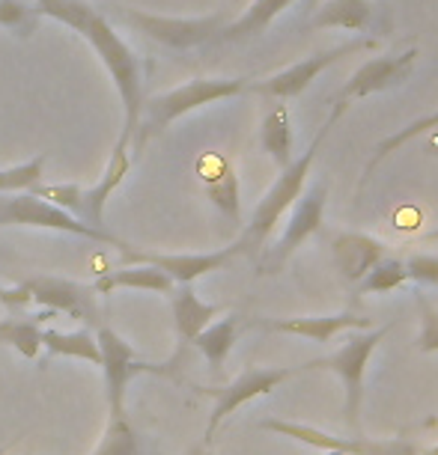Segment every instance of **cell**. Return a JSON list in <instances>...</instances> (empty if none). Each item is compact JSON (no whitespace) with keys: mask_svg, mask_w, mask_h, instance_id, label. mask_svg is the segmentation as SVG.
I'll return each mask as SVG.
<instances>
[{"mask_svg":"<svg viewBox=\"0 0 438 455\" xmlns=\"http://www.w3.org/2000/svg\"><path fill=\"white\" fill-rule=\"evenodd\" d=\"M233 256H239L236 244L224 247V251H215V253H150V251H134V247H128V251H123V265H132V262L156 265V268L165 271L174 283H194L206 277V274L221 271Z\"/></svg>","mask_w":438,"mask_h":455,"instance_id":"4fadbf2b","label":"cell"},{"mask_svg":"<svg viewBox=\"0 0 438 455\" xmlns=\"http://www.w3.org/2000/svg\"><path fill=\"white\" fill-rule=\"evenodd\" d=\"M429 426H438V417H433V419H426V423H424V428H429Z\"/></svg>","mask_w":438,"mask_h":455,"instance_id":"b9f144b4","label":"cell"},{"mask_svg":"<svg viewBox=\"0 0 438 455\" xmlns=\"http://www.w3.org/2000/svg\"><path fill=\"white\" fill-rule=\"evenodd\" d=\"M30 291V300L45 307L51 313H66L72 319H81L87 328H99V291L87 283H75L66 277H30L21 283Z\"/></svg>","mask_w":438,"mask_h":455,"instance_id":"8fae6325","label":"cell"},{"mask_svg":"<svg viewBox=\"0 0 438 455\" xmlns=\"http://www.w3.org/2000/svg\"><path fill=\"white\" fill-rule=\"evenodd\" d=\"M167 298H170V310H174L176 337L182 346H191V339L197 337V333L224 313V307L221 304H206V300L197 298L191 283H176Z\"/></svg>","mask_w":438,"mask_h":455,"instance_id":"ac0fdd59","label":"cell"},{"mask_svg":"<svg viewBox=\"0 0 438 455\" xmlns=\"http://www.w3.org/2000/svg\"><path fill=\"white\" fill-rule=\"evenodd\" d=\"M119 15H123V21L132 24L134 30H141L150 39H156L161 45L176 48V51L206 45V42H212L227 24L224 12L203 15V19H170V15H152L143 10H119Z\"/></svg>","mask_w":438,"mask_h":455,"instance_id":"ba28073f","label":"cell"},{"mask_svg":"<svg viewBox=\"0 0 438 455\" xmlns=\"http://www.w3.org/2000/svg\"><path fill=\"white\" fill-rule=\"evenodd\" d=\"M0 227L54 229V233L90 238V242H99V244H110V247H117L119 253L132 247L128 242H123V238H117L114 233H108V229L90 227V223H84L81 218H75V214L57 209L54 203L42 200V196L30 194V191H21V194H15V196H6V200H0Z\"/></svg>","mask_w":438,"mask_h":455,"instance_id":"5b68a950","label":"cell"},{"mask_svg":"<svg viewBox=\"0 0 438 455\" xmlns=\"http://www.w3.org/2000/svg\"><path fill=\"white\" fill-rule=\"evenodd\" d=\"M265 331L278 333H296L313 342H331L343 331H367L373 328L370 319H361L355 313H334V315H307V319H283V322H256Z\"/></svg>","mask_w":438,"mask_h":455,"instance_id":"d6986e66","label":"cell"},{"mask_svg":"<svg viewBox=\"0 0 438 455\" xmlns=\"http://www.w3.org/2000/svg\"><path fill=\"white\" fill-rule=\"evenodd\" d=\"M96 342L101 351V375H105V399H108V414H126V390L132 384L134 375L150 372V375H167L170 363H146L137 360L134 348L119 337L114 328L99 324Z\"/></svg>","mask_w":438,"mask_h":455,"instance_id":"8992f818","label":"cell"},{"mask_svg":"<svg viewBox=\"0 0 438 455\" xmlns=\"http://www.w3.org/2000/svg\"><path fill=\"white\" fill-rule=\"evenodd\" d=\"M292 4H296V0H251V6H247L236 21L224 24L215 39L218 42H242V39L260 36V33L269 28L283 10H289Z\"/></svg>","mask_w":438,"mask_h":455,"instance_id":"7402d4cb","label":"cell"},{"mask_svg":"<svg viewBox=\"0 0 438 455\" xmlns=\"http://www.w3.org/2000/svg\"><path fill=\"white\" fill-rule=\"evenodd\" d=\"M260 428L265 432H278L283 437H292V441L298 443H307L313 446V450H337V452H346V455H364L373 450L376 441H367V437H334L328 432H322V428L316 426H304V423H292V419H263Z\"/></svg>","mask_w":438,"mask_h":455,"instance_id":"ffe728a7","label":"cell"},{"mask_svg":"<svg viewBox=\"0 0 438 455\" xmlns=\"http://www.w3.org/2000/svg\"><path fill=\"white\" fill-rule=\"evenodd\" d=\"M406 280H409V274H406L402 259L385 256V259L376 262L373 268L355 283V286H358V291H364V295H388V291L400 289Z\"/></svg>","mask_w":438,"mask_h":455,"instance_id":"f1b7e54d","label":"cell"},{"mask_svg":"<svg viewBox=\"0 0 438 455\" xmlns=\"http://www.w3.org/2000/svg\"><path fill=\"white\" fill-rule=\"evenodd\" d=\"M409 280H415L418 286H438V256L433 253H415L406 262Z\"/></svg>","mask_w":438,"mask_h":455,"instance_id":"836d02e7","label":"cell"},{"mask_svg":"<svg viewBox=\"0 0 438 455\" xmlns=\"http://www.w3.org/2000/svg\"><path fill=\"white\" fill-rule=\"evenodd\" d=\"M426 156L438 158V134H435V137H429V140H426Z\"/></svg>","mask_w":438,"mask_h":455,"instance_id":"8d00e7d4","label":"cell"},{"mask_svg":"<svg viewBox=\"0 0 438 455\" xmlns=\"http://www.w3.org/2000/svg\"><path fill=\"white\" fill-rule=\"evenodd\" d=\"M188 455H212V446L209 443H200V446H194V450L188 452Z\"/></svg>","mask_w":438,"mask_h":455,"instance_id":"74e56055","label":"cell"},{"mask_svg":"<svg viewBox=\"0 0 438 455\" xmlns=\"http://www.w3.org/2000/svg\"><path fill=\"white\" fill-rule=\"evenodd\" d=\"M48 319V313L33 315V319H4L0 322V346H10L19 351L21 357L36 360L42 351V322Z\"/></svg>","mask_w":438,"mask_h":455,"instance_id":"484cf974","label":"cell"},{"mask_svg":"<svg viewBox=\"0 0 438 455\" xmlns=\"http://www.w3.org/2000/svg\"><path fill=\"white\" fill-rule=\"evenodd\" d=\"M36 12L42 19H54L60 24H66V28H72L75 33H81L90 42V48L101 57L119 99H123V110H126L123 132L132 137L143 108L141 63L132 54V48L110 28L105 15L93 10L90 4H84V0H36Z\"/></svg>","mask_w":438,"mask_h":455,"instance_id":"6da1fadb","label":"cell"},{"mask_svg":"<svg viewBox=\"0 0 438 455\" xmlns=\"http://www.w3.org/2000/svg\"><path fill=\"white\" fill-rule=\"evenodd\" d=\"M236 337H239V319L236 315H227V319H221V322L206 324V328L191 339V346L206 357V363H209L212 372H221V369H224V360L230 357V351L236 346Z\"/></svg>","mask_w":438,"mask_h":455,"instance_id":"603a6c76","label":"cell"},{"mask_svg":"<svg viewBox=\"0 0 438 455\" xmlns=\"http://www.w3.org/2000/svg\"><path fill=\"white\" fill-rule=\"evenodd\" d=\"M30 194L54 203L57 209L75 214V218H81V212H84V188L78 185H42L39 182L36 188H30Z\"/></svg>","mask_w":438,"mask_h":455,"instance_id":"1f68e13d","label":"cell"},{"mask_svg":"<svg viewBox=\"0 0 438 455\" xmlns=\"http://www.w3.org/2000/svg\"><path fill=\"white\" fill-rule=\"evenodd\" d=\"M325 205H328V182L320 179V182H313L311 188H304L302 196L292 203L289 223H287V229H283L280 242L274 244L272 251L265 253V259H263V271L265 274L278 271L280 265L287 262L289 256L296 253L298 247H302L307 238H311L316 229L322 227Z\"/></svg>","mask_w":438,"mask_h":455,"instance_id":"30bf717a","label":"cell"},{"mask_svg":"<svg viewBox=\"0 0 438 455\" xmlns=\"http://www.w3.org/2000/svg\"><path fill=\"white\" fill-rule=\"evenodd\" d=\"M418 310H420V333H418V351L435 355L438 351V307L429 304L424 291H418Z\"/></svg>","mask_w":438,"mask_h":455,"instance_id":"d6a6232c","label":"cell"},{"mask_svg":"<svg viewBox=\"0 0 438 455\" xmlns=\"http://www.w3.org/2000/svg\"><path fill=\"white\" fill-rule=\"evenodd\" d=\"M364 48H373V39H349L337 48H328V51H320V54H313V57L298 60V63L287 66L283 72L272 75V78H265L260 84H251L247 90L260 92V96H269L274 101L296 99V96H302V92L311 87V84L320 78L328 66H334L343 57L358 54V51H364Z\"/></svg>","mask_w":438,"mask_h":455,"instance_id":"9c48e42d","label":"cell"},{"mask_svg":"<svg viewBox=\"0 0 438 455\" xmlns=\"http://www.w3.org/2000/svg\"><path fill=\"white\" fill-rule=\"evenodd\" d=\"M42 348H48L51 357H75V360H87L93 366H101V351L96 342V333L90 328L81 331H42Z\"/></svg>","mask_w":438,"mask_h":455,"instance_id":"cb8c5ba5","label":"cell"},{"mask_svg":"<svg viewBox=\"0 0 438 455\" xmlns=\"http://www.w3.org/2000/svg\"><path fill=\"white\" fill-rule=\"evenodd\" d=\"M322 455H346V452H337V450H328V452H322Z\"/></svg>","mask_w":438,"mask_h":455,"instance_id":"7bdbcfd3","label":"cell"},{"mask_svg":"<svg viewBox=\"0 0 438 455\" xmlns=\"http://www.w3.org/2000/svg\"><path fill=\"white\" fill-rule=\"evenodd\" d=\"M313 30H349V33H388V12L373 0H325L311 19Z\"/></svg>","mask_w":438,"mask_h":455,"instance_id":"5bb4252c","label":"cell"},{"mask_svg":"<svg viewBox=\"0 0 438 455\" xmlns=\"http://www.w3.org/2000/svg\"><path fill=\"white\" fill-rule=\"evenodd\" d=\"M93 455H146L134 426L128 423V414H108L105 435Z\"/></svg>","mask_w":438,"mask_h":455,"instance_id":"4316f807","label":"cell"},{"mask_svg":"<svg viewBox=\"0 0 438 455\" xmlns=\"http://www.w3.org/2000/svg\"><path fill=\"white\" fill-rule=\"evenodd\" d=\"M420 455H438V443L429 446V450H420Z\"/></svg>","mask_w":438,"mask_h":455,"instance_id":"60d3db41","label":"cell"},{"mask_svg":"<svg viewBox=\"0 0 438 455\" xmlns=\"http://www.w3.org/2000/svg\"><path fill=\"white\" fill-rule=\"evenodd\" d=\"M0 304L6 307V310H19V307H28L30 304V291L21 286H15V289H10V286H4L0 283Z\"/></svg>","mask_w":438,"mask_h":455,"instance_id":"d590c367","label":"cell"},{"mask_svg":"<svg viewBox=\"0 0 438 455\" xmlns=\"http://www.w3.org/2000/svg\"><path fill=\"white\" fill-rule=\"evenodd\" d=\"M176 283L167 277L165 271L156 268V265H143V262H132L123 265L117 271H108L93 283V289L99 295H110L117 289H141V291H156V295H170Z\"/></svg>","mask_w":438,"mask_h":455,"instance_id":"44dd1931","label":"cell"},{"mask_svg":"<svg viewBox=\"0 0 438 455\" xmlns=\"http://www.w3.org/2000/svg\"><path fill=\"white\" fill-rule=\"evenodd\" d=\"M304 372V366H283V369H263V366H247L236 381L224 384V387H200V393L215 399V408H212V417H209V426H206V441L209 443L215 441V432L218 426L224 423L230 414H236L239 408L247 405V402L260 399V396H269L272 390H278L287 378Z\"/></svg>","mask_w":438,"mask_h":455,"instance_id":"52a82bcc","label":"cell"},{"mask_svg":"<svg viewBox=\"0 0 438 455\" xmlns=\"http://www.w3.org/2000/svg\"><path fill=\"white\" fill-rule=\"evenodd\" d=\"M349 105L346 101H334V110L328 114V119H325V125L316 132V137L311 140V146L302 152L298 158H292L287 167L280 170L278 182H274L269 191H265V196L260 203H256V209L251 214V220L245 223L242 235H239L236 242V251L239 256H260L265 242H269V235L274 233V227H278V220L292 209V203L302 196L307 179H311V170H313V161H316V152L322 149V143L328 140L331 128L337 125V119L343 116V110H346Z\"/></svg>","mask_w":438,"mask_h":455,"instance_id":"7a4b0ae2","label":"cell"},{"mask_svg":"<svg viewBox=\"0 0 438 455\" xmlns=\"http://www.w3.org/2000/svg\"><path fill=\"white\" fill-rule=\"evenodd\" d=\"M364 455H420V450L409 441H376L373 450Z\"/></svg>","mask_w":438,"mask_h":455,"instance_id":"e575fe53","label":"cell"},{"mask_svg":"<svg viewBox=\"0 0 438 455\" xmlns=\"http://www.w3.org/2000/svg\"><path fill=\"white\" fill-rule=\"evenodd\" d=\"M15 441H19V437H15ZM15 441H10V443H4V446H0V455H6V452H10Z\"/></svg>","mask_w":438,"mask_h":455,"instance_id":"ab89813d","label":"cell"},{"mask_svg":"<svg viewBox=\"0 0 438 455\" xmlns=\"http://www.w3.org/2000/svg\"><path fill=\"white\" fill-rule=\"evenodd\" d=\"M128 167H132V137L123 132L114 146V152H110L108 167H105V173H101L99 185L84 191V212H81L84 223L105 229V205L110 200V194L123 185V179L128 176Z\"/></svg>","mask_w":438,"mask_h":455,"instance_id":"2e32d148","label":"cell"},{"mask_svg":"<svg viewBox=\"0 0 438 455\" xmlns=\"http://www.w3.org/2000/svg\"><path fill=\"white\" fill-rule=\"evenodd\" d=\"M247 87H251V84L245 78H194L182 84V87H174L167 92H158V96H152V99H143L141 119H137V128L132 134V149L141 152L146 140L161 134L170 123H176L179 116L191 114V110L203 105H215V101L242 96V92H247Z\"/></svg>","mask_w":438,"mask_h":455,"instance_id":"3957f363","label":"cell"},{"mask_svg":"<svg viewBox=\"0 0 438 455\" xmlns=\"http://www.w3.org/2000/svg\"><path fill=\"white\" fill-rule=\"evenodd\" d=\"M391 328H393V324H382V328H367L361 333H349V339L343 342L334 355L304 363V372H307V369H328V372H334L343 381V390H346V402H343V419H346L349 428H358L361 402H364L367 363H370L373 351L379 348V342L388 337Z\"/></svg>","mask_w":438,"mask_h":455,"instance_id":"277c9868","label":"cell"},{"mask_svg":"<svg viewBox=\"0 0 438 455\" xmlns=\"http://www.w3.org/2000/svg\"><path fill=\"white\" fill-rule=\"evenodd\" d=\"M424 242H438V227H435V229H429V233L424 235Z\"/></svg>","mask_w":438,"mask_h":455,"instance_id":"f35d334b","label":"cell"},{"mask_svg":"<svg viewBox=\"0 0 438 455\" xmlns=\"http://www.w3.org/2000/svg\"><path fill=\"white\" fill-rule=\"evenodd\" d=\"M197 176L206 188V196L224 218L233 223H242V188H239V176L233 161L221 152H206L197 161Z\"/></svg>","mask_w":438,"mask_h":455,"instance_id":"9a60e30c","label":"cell"},{"mask_svg":"<svg viewBox=\"0 0 438 455\" xmlns=\"http://www.w3.org/2000/svg\"><path fill=\"white\" fill-rule=\"evenodd\" d=\"M260 146L269 156L278 170H283L292 161V123H289V108L278 101L263 119L260 128Z\"/></svg>","mask_w":438,"mask_h":455,"instance_id":"d4e9b609","label":"cell"},{"mask_svg":"<svg viewBox=\"0 0 438 455\" xmlns=\"http://www.w3.org/2000/svg\"><path fill=\"white\" fill-rule=\"evenodd\" d=\"M42 15L36 12V4L24 0H0V28L15 33V36H33Z\"/></svg>","mask_w":438,"mask_h":455,"instance_id":"4dcf8cb0","label":"cell"},{"mask_svg":"<svg viewBox=\"0 0 438 455\" xmlns=\"http://www.w3.org/2000/svg\"><path fill=\"white\" fill-rule=\"evenodd\" d=\"M331 256L343 280L358 283L376 262H382L385 256H391V247L382 238H373L367 233H340L331 242Z\"/></svg>","mask_w":438,"mask_h":455,"instance_id":"e0dca14e","label":"cell"},{"mask_svg":"<svg viewBox=\"0 0 438 455\" xmlns=\"http://www.w3.org/2000/svg\"><path fill=\"white\" fill-rule=\"evenodd\" d=\"M415 60H418V48H409V51H402V54L367 60V63L346 81V87L340 90L337 101H346L349 105V101H355V99H367V96H373V92L400 87V84L409 81L411 68H415Z\"/></svg>","mask_w":438,"mask_h":455,"instance_id":"7c38bea8","label":"cell"},{"mask_svg":"<svg viewBox=\"0 0 438 455\" xmlns=\"http://www.w3.org/2000/svg\"><path fill=\"white\" fill-rule=\"evenodd\" d=\"M45 164H48V156L39 152L36 158L24 161V164L0 170V194H21V191L36 188L42 179H45Z\"/></svg>","mask_w":438,"mask_h":455,"instance_id":"f546056e","label":"cell"},{"mask_svg":"<svg viewBox=\"0 0 438 455\" xmlns=\"http://www.w3.org/2000/svg\"><path fill=\"white\" fill-rule=\"evenodd\" d=\"M429 128H438V110H433V114H426V116H420V119H411L409 125H402L400 132H393L388 134L385 140L376 143V149H373V158L367 161V167H364V179L367 176H373V170L382 164L385 158L393 156L397 149H402L409 140H415V137H420L424 132H429Z\"/></svg>","mask_w":438,"mask_h":455,"instance_id":"83f0119b","label":"cell"}]
</instances>
